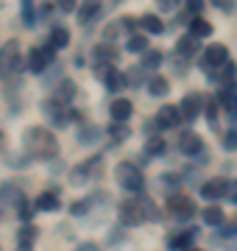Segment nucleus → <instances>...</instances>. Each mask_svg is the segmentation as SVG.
<instances>
[{
	"label": "nucleus",
	"mask_w": 237,
	"mask_h": 251,
	"mask_svg": "<svg viewBox=\"0 0 237 251\" xmlns=\"http://www.w3.org/2000/svg\"><path fill=\"white\" fill-rule=\"evenodd\" d=\"M23 148H25V153L31 159L50 162L59 153V140L45 126H28L25 131H23Z\"/></svg>",
	"instance_id": "1"
},
{
	"label": "nucleus",
	"mask_w": 237,
	"mask_h": 251,
	"mask_svg": "<svg viewBox=\"0 0 237 251\" xmlns=\"http://www.w3.org/2000/svg\"><path fill=\"white\" fill-rule=\"evenodd\" d=\"M118 218H120V226L126 229H134V226H142L145 221H156L159 218V209L154 206V201L145 196H137V198H128L118 206Z\"/></svg>",
	"instance_id": "2"
},
{
	"label": "nucleus",
	"mask_w": 237,
	"mask_h": 251,
	"mask_svg": "<svg viewBox=\"0 0 237 251\" xmlns=\"http://www.w3.org/2000/svg\"><path fill=\"white\" fill-rule=\"evenodd\" d=\"M115 181L123 190H128V193H142V187H145V173H142V168H140L137 162H118Z\"/></svg>",
	"instance_id": "3"
},
{
	"label": "nucleus",
	"mask_w": 237,
	"mask_h": 251,
	"mask_svg": "<svg viewBox=\"0 0 237 251\" xmlns=\"http://www.w3.org/2000/svg\"><path fill=\"white\" fill-rule=\"evenodd\" d=\"M23 56H20V42L17 39H6L0 48V78H14L20 73Z\"/></svg>",
	"instance_id": "4"
},
{
	"label": "nucleus",
	"mask_w": 237,
	"mask_h": 251,
	"mask_svg": "<svg viewBox=\"0 0 237 251\" xmlns=\"http://www.w3.org/2000/svg\"><path fill=\"white\" fill-rule=\"evenodd\" d=\"M39 109H42V115L47 117V123L53 126V128H64V126L73 120V109L67 106V103H62L56 95L45 98L42 103H39Z\"/></svg>",
	"instance_id": "5"
},
{
	"label": "nucleus",
	"mask_w": 237,
	"mask_h": 251,
	"mask_svg": "<svg viewBox=\"0 0 237 251\" xmlns=\"http://www.w3.org/2000/svg\"><path fill=\"white\" fill-rule=\"evenodd\" d=\"M56 62V48L50 45V42H45L42 48H31L28 50V59H25V67L28 73H34V75H45L47 67Z\"/></svg>",
	"instance_id": "6"
},
{
	"label": "nucleus",
	"mask_w": 237,
	"mask_h": 251,
	"mask_svg": "<svg viewBox=\"0 0 237 251\" xmlns=\"http://www.w3.org/2000/svg\"><path fill=\"white\" fill-rule=\"evenodd\" d=\"M98 173H100V156H90V159H84L81 165H75L73 171H70L67 181L73 187H84V184H90V181L98 179Z\"/></svg>",
	"instance_id": "7"
},
{
	"label": "nucleus",
	"mask_w": 237,
	"mask_h": 251,
	"mask_svg": "<svg viewBox=\"0 0 237 251\" xmlns=\"http://www.w3.org/2000/svg\"><path fill=\"white\" fill-rule=\"evenodd\" d=\"M198 62H201V67L207 70V75H210V73L220 70V67L229 62V48H226V45H220V42H215V45H207Z\"/></svg>",
	"instance_id": "8"
},
{
	"label": "nucleus",
	"mask_w": 237,
	"mask_h": 251,
	"mask_svg": "<svg viewBox=\"0 0 237 251\" xmlns=\"http://www.w3.org/2000/svg\"><path fill=\"white\" fill-rule=\"evenodd\" d=\"M204 106H207V100L201 92H187L179 103V112H182V120L184 123H192L198 115H204Z\"/></svg>",
	"instance_id": "9"
},
{
	"label": "nucleus",
	"mask_w": 237,
	"mask_h": 251,
	"mask_svg": "<svg viewBox=\"0 0 237 251\" xmlns=\"http://www.w3.org/2000/svg\"><path fill=\"white\" fill-rule=\"evenodd\" d=\"M167 212H170L173 218H179V221H190V218L195 215V201L176 193V196L167 198Z\"/></svg>",
	"instance_id": "10"
},
{
	"label": "nucleus",
	"mask_w": 237,
	"mask_h": 251,
	"mask_svg": "<svg viewBox=\"0 0 237 251\" xmlns=\"http://www.w3.org/2000/svg\"><path fill=\"white\" fill-rule=\"evenodd\" d=\"M176 148H179L184 156H190V159H195L201 151H207V148H204V140H201L195 131H184V134L176 140Z\"/></svg>",
	"instance_id": "11"
},
{
	"label": "nucleus",
	"mask_w": 237,
	"mask_h": 251,
	"mask_svg": "<svg viewBox=\"0 0 237 251\" xmlns=\"http://www.w3.org/2000/svg\"><path fill=\"white\" fill-rule=\"evenodd\" d=\"M173 53H179V56H184V59H195L198 53H204L201 50V42H198V36H192L190 31L187 34H182L179 39H176V48H173Z\"/></svg>",
	"instance_id": "12"
},
{
	"label": "nucleus",
	"mask_w": 237,
	"mask_h": 251,
	"mask_svg": "<svg viewBox=\"0 0 237 251\" xmlns=\"http://www.w3.org/2000/svg\"><path fill=\"white\" fill-rule=\"evenodd\" d=\"M229 193V179H210L201 184V198H207L212 204H218L220 198H226Z\"/></svg>",
	"instance_id": "13"
},
{
	"label": "nucleus",
	"mask_w": 237,
	"mask_h": 251,
	"mask_svg": "<svg viewBox=\"0 0 237 251\" xmlns=\"http://www.w3.org/2000/svg\"><path fill=\"white\" fill-rule=\"evenodd\" d=\"M118 48L109 45V42H100V45L92 48V62H95V67H115V62H118Z\"/></svg>",
	"instance_id": "14"
},
{
	"label": "nucleus",
	"mask_w": 237,
	"mask_h": 251,
	"mask_svg": "<svg viewBox=\"0 0 237 251\" xmlns=\"http://www.w3.org/2000/svg\"><path fill=\"white\" fill-rule=\"evenodd\" d=\"M100 14H103V6H100L98 0H90V3L78 6V11H75V17H78L81 28H87V31H90V28L95 25V23H98Z\"/></svg>",
	"instance_id": "15"
},
{
	"label": "nucleus",
	"mask_w": 237,
	"mask_h": 251,
	"mask_svg": "<svg viewBox=\"0 0 237 251\" xmlns=\"http://www.w3.org/2000/svg\"><path fill=\"white\" fill-rule=\"evenodd\" d=\"M156 123H159V128H162V131H167V128H176V126L184 123V120H182L179 106H173V103H165V106L156 112Z\"/></svg>",
	"instance_id": "16"
},
{
	"label": "nucleus",
	"mask_w": 237,
	"mask_h": 251,
	"mask_svg": "<svg viewBox=\"0 0 237 251\" xmlns=\"http://www.w3.org/2000/svg\"><path fill=\"white\" fill-rule=\"evenodd\" d=\"M23 201H25V196H23V190L14 181H3L0 184V206H14L17 209Z\"/></svg>",
	"instance_id": "17"
},
{
	"label": "nucleus",
	"mask_w": 237,
	"mask_h": 251,
	"mask_svg": "<svg viewBox=\"0 0 237 251\" xmlns=\"http://www.w3.org/2000/svg\"><path fill=\"white\" fill-rule=\"evenodd\" d=\"M109 115H112V123H128V117L134 115V103L128 98H115L109 103Z\"/></svg>",
	"instance_id": "18"
},
{
	"label": "nucleus",
	"mask_w": 237,
	"mask_h": 251,
	"mask_svg": "<svg viewBox=\"0 0 237 251\" xmlns=\"http://www.w3.org/2000/svg\"><path fill=\"white\" fill-rule=\"evenodd\" d=\"M198 237V229H184V232H176L167 237V249L170 251H187L192 249V243Z\"/></svg>",
	"instance_id": "19"
},
{
	"label": "nucleus",
	"mask_w": 237,
	"mask_h": 251,
	"mask_svg": "<svg viewBox=\"0 0 237 251\" xmlns=\"http://www.w3.org/2000/svg\"><path fill=\"white\" fill-rule=\"evenodd\" d=\"M207 78L212 81V84H220V87H232V84H237V64L229 59L220 70H215V73H210Z\"/></svg>",
	"instance_id": "20"
},
{
	"label": "nucleus",
	"mask_w": 237,
	"mask_h": 251,
	"mask_svg": "<svg viewBox=\"0 0 237 251\" xmlns=\"http://www.w3.org/2000/svg\"><path fill=\"white\" fill-rule=\"evenodd\" d=\"M103 137H106V131L95 123H81V128H78V143L81 145H98Z\"/></svg>",
	"instance_id": "21"
},
{
	"label": "nucleus",
	"mask_w": 237,
	"mask_h": 251,
	"mask_svg": "<svg viewBox=\"0 0 237 251\" xmlns=\"http://www.w3.org/2000/svg\"><path fill=\"white\" fill-rule=\"evenodd\" d=\"M39 237V226L34 224H23L17 229V249H28V251H34V243H37Z\"/></svg>",
	"instance_id": "22"
},
{
	"label": "nucleus",
	"mask_w": 237,
	"mask_h": 251,
	"mask_svg": "<svg viewBox=\"0 0 237 251\" xmlns=\"http://www.w3.org/2000/svg\"><path fill=\"white\" fill-rule=\"evenodd\" d=\"M145 90H148V95H151V98H165V95L170 92V81L165 78V75H159V73H151Z\"/></svg>",
	"instance_id": "23"
},
{
	"label": "nucleus",
	"mask_w": 237,
	"mask_h": 251,
	"mask_svg": "<svg viewBox=\"0 0 237 251\" xmlns=\"http://www.w3.org/2000/svg\"><path fill=\"white\" fill-rule=\"evenodd\" d=\"M140 28H142V34H154V36L165 34V23H162V17H159V14H151V11L140 17Z\"/></svg>",
	"instance_id": "24"
},
{
	"label": "nucleus",
	"mask_w": 237,
	"mask_h": 251,
	"mask_svg": "<svg viewBox=\"0 0 237 251\" xmlns=\"http://www.w3.org/2000/svg\"><path fill=\"white\" fill-rule=\"evenodd\" d=\"M20 14H23V25H25V28H37L39 25V9H37V3H34V0H23Z\"/></svg>",
	"instance_id": "25"
},
{
	"label": "nucleus",
	"mask_w": 237,
	"mask_h": 251,
	"mask_svg": "<svg viewBox=\"0 0 237 251\" xmlns=\"http://www.w3.org/2000/svg\"><path fill=\"white\" fill-rule=\"evenodd\" d=\"M53 95H56L59 100H62V103H67V106H70V100H73L75 95H78V84H75L73 78H64L62 84H59V87L53 90Z\"/></svg>",
	"instance_id": "26"
},
{
	"label": "nucleus",
	"mask_w": 237,
	"mask_h": 251,
	"mask_svg": "<svg viewBox=\"0 0 237 251\" xmlns=\"http://www.w3.org/2000/svg\"><path fill=\"white\" fill-rule=\"evenodd\" d=\"M47 42H50L56 50L67 48V45H70V28H67V25H53V28H50V36H47Z\"/></svg>",
	"instance_id": "27"
},
{
	"label": "nucleus",
	"mask_w": 237,
	"mask_h": 251,
	"mask_svg": "<svg viewBox=\"0 0 237 251\" xmlns=\"http://www.w3.org/2000/svg\"><path fill=\"white\" fill-rule=\"evenodd\" d=\"M145 67H142V64H131V67H128L126 70V84L128 87H142V84H148V78H151V75H145Z\"/></svg>",
	"instance_id": "28"
},
{
	"label": "nucleus",
	"mask_w": 237,
	"mask_h": 251,
	"mask_svg": "<svg viewBox=\"0 0 237 251\" xmlns=\"http://www.w3.org/2000/svg\"><path fill=\"white\" fill-rule=\"evenodd\" d=\"M201 215H204V224L215 226V229H220V226L226 224V215H223V209H220L218 204H210L204 212H201Z\"/></svg>",
	"instance_id": "29"
},
{
	"label": "nucleus",
	"mask_w": 237,
	"mask_h": 251,
	"mask_svg": "<svg viewBox=\"0 0 237 251\" xmlns=\"http://www.w3.org/2000/svg\"><path fill=\"white\" fill-rule=\"evenodd\" d=\"M34 204H37L39 212H56V209L62 206V198L56 196V193H39V198Z\"/></svg>",
	"instance_id": "30"
},
{
	"label": "nucleus",
	"mask_w": 237,
	"mask_h": 251,
	"mask_svg": "<svg viewBox=\"0 0 237 251\" xmlns=\"http://www.w3.org/2000/svg\"><path fill=\"white\" fill-rule=\"evenodd\" d=\"M204 115H207V123L212 126V128H218V117H220V103L215 95H210L207 98V106H204Z\"/></svg>",
	"instance_id": "31"
},
{
	"label": "nucleus",
	"mask_w": 237,
	"mask_h": 251,
	"mask_svg": "<svg viewBox=\"0 0 237 251\" xmlns=\"http://www.w3.org/2000/svg\"><path fill=\"white\" fill-rule=\"evenodd\" d=\"M126 48H128V53H145L148 50V36L145 34H134V36H128L126 39Z\"/></svg>",
	"instance_id": "32"
},
{
	"label": "nucleus",
	"mask_w": 237,
	"mask_h": 251,
	"mask_svg": "<svg viewBox=\"0 0 237 251\" xmlns=\"http://www.w3.org/2000/svg\"><path fill=\"white\" fill-rule=\"evenodd\" d=\"M159 184H162V190L167 193V198H170V196H176V190L182 184V176H176V173H162V176H159Z\"/></svg>",
	"instance_id": "33"
},
{
	"label": "nucleus",
	"mask_w": 237,
	"mask_h": 251,
	"mask_svg": "<svg viewBox=\"0 0 237 251\" xmlns=\"http://www.w3.org/2000/svg\"><path fill=\"white\" fill-rule=\"evenodd\" d=\"M165 62V56L159 53V50H154V48H151V50H145V53H142V67H145V70H159V64Z\"/></svg>",
	"instance_id": "34"
},
{
	"label": "nucleus",
	"mask_w": 237,
	"mask_h": 251,
	"mask_svg": "<svg viewBox=\"0 0 237 251\" xmlns=\"http://www.w3.org/2000/svg\"><path fill=\"white\" fill-rule=\"evenodd\" d=\"M190 34L192 36H198V39H204V36H210L212 34V25H210V20H204V17H195L190 23Z\"/></svg>",
	"instance_id": "35"
},
{
	"label": "nucleus",
	"mask_w": 237,
	"mask_h": 251,
	"mask_svg": "<svg viewBox=\"0 0 237 251\" xmlns=\"http://www.w3.org/2000/svg\"><path fill=\"white\" fill-rule=\"evenodd\" d=\"M123 87H128V84H126V73L115 70L109 75V81H106V90H109V92H123Z\"/></svg>",
	"instance_id": "36"
},
{
	"label": "nucleus",
	"mask_w": 237,
	"mask_h": 251,
	"mask_svg": "<svg viewBox=\"0 0 237 251\" xmlns=\"http://www.w3.org/2000/svg\"><path fill=\"white\" fill-rule=\"evenodd\" d=\"M145 153L148 156H162L165 153V137H148L145 140Z\"/></svg>",
	"instance_id": "37"
},
{
	"label": "nucleus",
	"mask_w": 237,
	"mask_h": 251,
	"mask_svg": "<svg viewBox=\"0 0 237 251\" xmlns=\"http://www.w3.org/2000/svg\"><path fill=\"white\" fill-rule=\"evenodd\" d=\"M92 201H95V198H78V201H73V204H70V215H75V218L87 215L92 209Z\"/></svg>",
	"instance_id": "38"
},
{
	"label": "nucleus",
	"mask_w": 237,
	"mask_h": 251,
	"mask_svg": "<svg viewBox=\"0 0 237 251\" xmlns=\"http://www.w3.org/2000/svg\"><path fill=\"white\" fill-rule=\"evenodd\" d=\"M106 134L112 137V143L118 145V143H123V140H126V137H128V126H126V123H112V126H109V131H106Z\"/></svg>",
	"instance_id": "39"
},
{
	"label": "nucleus",
	"mask_w": 237,
	"mask_h": 251,
	"mask_svg": "<svg viewBox=\"0 0 237 251\" xmlns=\"http://www.w3.org/2000/svg\"><path fill=\"white\" fill-rule=\"evenodd\" d=\"M120 34H126V31H123V23H120V20H115V23H109V25L103 28V39H106V42H115V39H118Z\"/></svg>",
	"instance_id": "40"
},
{
	"label": "nucleus",
	"mask_w": 237,
	"mask_h": 251,
	"mask_svg": "<svg viewBox=\"0 0 237 251\" xmlns=\"http://www.w3.org/2000/svg\"><path fill=\"white\" fill-rule=\"evenodd\" d=\"M170 67L176 70V75H187V70H190V59H184V56H179V53H170Z\"/></svg>",
	"instance_id": "41"
},
{
	"label": "nucleus",
	"mask_w": 237,
	"mask_h": 251,
	"mask_svg": "<svg viewBox=\"0 0 237 251\" xmlns=\"http://www.w3.org/2000/svg\"><path fill=\"white\" fill-rule=\"evenodd\" d=\"M34 212H37V204H31L28 198L17 206V215L23 218V224H31V215H34Z\"/></svg>",
	"instance_id": "42"
},
{
	"label": "nucleus",
	"mask_w": 237,
	"mask_h": 251,
	"mask_svg": "<svg viewBox=\"0 0 237 251\" xmlns=\"http://www.w3.org/2000/svg\"><path fill=\"white\" fill-rule=\"evenodd\" d=\"M220 145H223V151H237V128H229L226 134L220 137Z\"/></svg>",
	"instance_id": "43"
},
{
	"label": "nucleus",
	"mask_w": 237,
	"mask_h": 251,
	"mask_svg": "<svg viewBox=\"0 0 237 251\" xmlns=\"http://www.w3.org/2000/svg\"><path fill=\"white\" fill-rule=\"evenodd\" d=\"M56 9L62 11V14H73V11H78V6H75V0H62Z\"/></svg>",
	"instance_id": "44"
},
{
	"label": "nucleus",
	"mask_w": 237,
	"mask_h": 251,
	"mask_svg": "<svg viewBox=\"0 0 237 251\" xmlns=\"http://www.w3.org/2000/svg\"><path fill=\"white\" fill-rule=\"evenodd\" d=\"M75 251H103V249H100V243H95V240H84V243L75 246Z\"/></svg>",
	"instance_id": "45"
},
{
	"label": "nucleus",
	"mask_w": 237,
	"mask_h": 251,
	"mask_svg": "<svg viewBox=\"0 0 237 251\" xmlns=\"http://www.w3.org/2000/svg\"><path fill=\"white\" fill-rule=\"evenodd\" d=\"M112 73H115V67H95V75H98V81H103V84L109 81Z\"/></svg>",
	"instance_id": "46"
},
{
	"label": "nucleus",
	"mask_w": 237,
	"mask_h": 251,
	"mask_svg": "<svg viewBox=\"0 0 237 251\" xmlns=\"http://www.w3.org/2000/svg\"><path fill=\"white\" fill-rule=\"evenodd\" d=\"M159 131H162V128H159V123H156V117L145 123V134L148 137H159Z\"/></svg>",
	"instance_id": "47"
},
{
	"label": "nucleus",
	"mask_w": 237,
	"mask_h": 251,
	"mask_svg": "<svg viewBox=\"0 0 237 251\" xmlns=\"http://www.w3.org/2000/svg\"><path fill=\"white\" fill-rule=\"evenodd\" d=\"M226 198L232 201V204H237V179H229V193Z\"/></svg>",
	"instance_id": "48"
},
{
	"label": "nucleus",
	"mask_w": 237,
	"mask_h": 251,
	"mask_svg": "<svg viewBox=\"0 0 237 251\" xmlns=\"http://www.w3.org/2000/svg\"><path fill=\"white\" fill-rule=\"evenodd\" d=\"M229 117H232V120H237V84H235V90H232V106H229Z\"/></svg>",
	"instance_id": "49"
},
{
	"label": "nucleus",
	"mask_w": 237,
	"mask_h": 251,
	"mask_svg": "<svg viewBox=\"0 0 237 251\" xmlns=\"http://www.w3.org/2000/svg\"><path fill=\"white\" fill-rule=\"evenodd\" d=\"M201 9H204V3H201V0H190V3H187V11H190V14H195V17L201 14Z\"/></svg>",
	"instance_id": "50"
},
{
	"label": "nucleus",
	"mask_w": 237,
	"mask_h": 251,
	"mask_svg": "<svg viewBox=\"0 0 237 251\" xmlns=\"http://www.w3.org/2000/svg\"><path fill=\"white\" fill-rule=\"evenodd\" d=\"M159 11H176L173 0H159Z\"/></svg>",
	"instance_id": "51"
},
{
	"label": "nucleus",
	"mask_w": 237,
	"mask_h": 251,
	"mask_svg": "<svg viewBox=\"0 0 237 251\" xmlns=\"http://www.w3.org/2000/svg\"><path fill=\"white\" fill-rule=\"evenodd\" d=\"M218 6H220L223 11H232V9H235V6H232V0H223V3H218Z\"/></svg>",
	"instance_id": "52"
},
{
	"label": "nucleus",
	"mask_w": 237,
	"mask_h": 251,
	"mask_svg": "<svg viewBox=\"0 0 237 251\" xmlns=\"http://www.w3.org/2000/svg\"><path fill=\"white\" fill-rule=\"evenodd\" d=\"M0 151H3V131H0Z\"/></svg>",
	"instance_id": "53"
},
{
	"label": "nucleus",
	"mask_w": 237,
	"mask_h": 251,
	"mask_svg": "<svg viewBox=\"0 0 237 251\" xmlns=\"http://www.w3.org/2000/svg\"><path fill=\"white\" fill-rule=\"evenodd\" d=\"M187 251H198V249H187Z\"/></svg>",
	"instance_id": "54"
}]
</instances>
